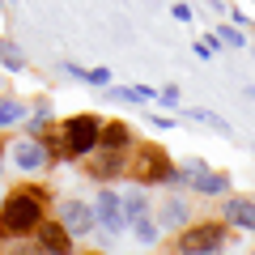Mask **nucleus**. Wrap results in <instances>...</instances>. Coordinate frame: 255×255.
<instances>
[{"instance_id": "nucleus-1", "label": "nucleus", "mask_w": 255, "mask_h": 255, "mask_svg": "<svg viewBox=\"0 0 255 255\" xmlns=\"http://www.w3.org/2000/svg\"><path fill=\"white\" fill-rule=\"evenodd\" d=\"M47 204H51V191L43 183H21V187L4 191L0 200V230L9 234V243H26L34 234V226L47 217Z\"/></svg>"}, {"instance_id": "nucleus-2", "label": "nucleus", "mask_w": 255, "mask_h": 255, "mask_svg": "<svg viewBox=\"0 0 255 255\" xmlns=\"http://www.w3.org/2000/svg\"><path fill=\"white\" fill-rule=\"evenodd\" d=\"M124 174L132 183H140V187H174V162L153 140H136L128 149V170Z\"/></svg>"}, {"instance_id": "nucleus-3", "label": "nucleus", "mask_w": 255, "mask_h": 255, "mask_svg": "<svg viewBox=\"0 0 255 255\" xmlns=\"http://www.w3.org/2000/svg\"><path fill=\"white\" fill-rule=\"evenodd\" d=\"M98 128H102V119L94 111L60 119L55 124V162H81L90 149H98Z\"/></svg>"}, {"instance_id": "nucleus-4", "label": "nucleus", "mask_w": 255, "mask_h": 255, "mask_svg": "<svg viewBox=\"0 0 255 255\" xmlns=\"http://www.w3.org/2000/svg\"><path fill=\"white\" fill-rule=\"evenodd\" d=\"M226 247H230V226L221 217L217 221L191 217L183 230H174V251H183V255H213V251H226Z\"/></svg>"}, {"instance_id": "nucleus-5", "label": "nucleus", "mask_w": 255, "mask_h": 255, "mask_svg": "<svg viewBox=\"0 0 255 255\" xmlns=\"http://www.w3.org/2000/svg\"><path fill=\"white\" fill-rule=\"evenodd\" d=\"M55 153L43 136H17V140H4V166L21 174V179H43L51 170Z\"/></svg>"}, {"instance_id": "nucleus-6", "label": "nucleus", "mask_w": 255, "mask_h": 255, "mask_svg": "<svg viewBox=\"0 0 255 255\" xmlns=\"http://www.w3.org/2000/svg\"><path fill=\"white\" fill-rule=\"evenodd\" d=\"M55 221L73 234V243H85V238L94 234V226H98V217H94V200H81V196H64V200H55Z\"/></svg>"}, {"instance_id": "nucleus-7", "label": "nucleus", "mask_w": 255, "mask_h": 255, "mask_svg": "<svg viewBox=\"0 0 255 255\" xmlns=\"http://www.w3.org/2000/svg\"><path fill=\"white\" fill-rule=\"evenodd\" d=\"M153 217H157V226H162L166 234L183 230L191 217H196V209H191V196H187V191H179V187H166L162 196L153 200Z\"/></svg>"}, {"instance_id": "nucleus-8", "label": "nucleus", "mask_w": 255, "mask_h": 255, "mask_svg": "<svg viewBox=\"0 0 255 255\" xmlns=\"http://www.w3.org/2000/svg\"><path fill=\"white\" fill-rule=\"evenodd\" d=\"M81 166H85V179H94V183H111V179H119V174L128 170V149H90V153L81 157Z\"/></svg>"}, {"instance_id": "nucleus-9", "label": "nucleus", "mask_w": 255, "mask_h": 255, "mask_svg": "<svg viewBox=\"0 0 255 255\" xmlns=\"http://www.w3.org/2000/svg\"><path fill=\"white\" fill-rule=\"evenodd\" d=\"M94 217H98V230H107V234H128V217H124V200H119V191L107 187L102 183L98 196H94Z\"/></svg>"}, {"instance_id": "nucleus-10", "label": "nucleus", "mask_w": 255, "mask_h": 255, "mask_svg": "<svg viewBox=\"0 0 255 255\" xmlns=\"http://www.w3.org/2000/svg\"><path fill=\"white\" fill-rule=\"evenodd\" d=\"M30 243H34V251H47V255H73V234H68V230H64L51 213L34 226Z\"/></svg>"}, {"instance_id": "nucleus-11", "label": "nucleus", "mask_w": 255, "mask_h": 255, "mask_svg": "<svg viewBox=\"0 0 255 255\" xmlns=\"http://www.w3.org/2000/svg\"><path fill=\"white\" fill-rule=\"evenodd\" d=\"M221 221L230 230H243V234H255V196H221Z\"/></svg>"}, {"instance_id": "nucleus-12", "label": "nucleus", "mask_w": 255, "mask_h": 255, "mask_svg": "<svg viewBox=\"0 0 255 255\" xmlns=\"http://www.w3.org/2000/svg\"><path fill=\"white\" fill-rule=\"evenodd\" d=\"M98 145H102V149H132V145H136V132H132L124 119H102Z\"/></svg>"}, {"instance_id": "nucleus-13", "label": "nucleus", "mask_w": 255, "mask_h": 255, "mask_svg": "<svg viewBox=\"0 0 255 255\" xmlns=\"http://www.w3.org/2000/svg\"><path fill=\"white\" fill-rule=\"evenodd\" d=\"M230 191V174L226 170H204L200 174V183H196V187H191V196H204V200H221V196H226Z\"/></svg>"}, {"instance_id": "nucleus-14", "label": "nucleus", "mask_w": 255, "mask_h": 255, "mask_svg": "<svg viewBox=\"0 0 255 255\" xmlns=\"http://www.w3.org/2000/svg\"><path fill=\"white\" fill-rule=\"evenodd\" d=\"M128 234L136 238L140 247H153L157 238H162V226H157V217H153V209H149V213H136V217L128 221Z\"/></svg>"}, {"instance_id": "nucleus-15", "label": "nucleus", "mask_w": 255, "mask_h": 255, "mask_svg": "<svg viewBox=\"0 0 255 255\" xmlns=\"http://www.w3.org/2000/svg\"><path fill=\"white\" fill-rule=\"evenodd\" d=\"M26 111H30V102L13 98V94H0V132H9V128H17L21 119H26Z\"/></svg>"}, {"instance_id": "nucleus-16", "label": "nucleus", "mask_w": 255, "mask_h": 255, "mask_svg": "<svg viewBox=\"0 0 255 255\" xmlns=\"http://www.w3.org/2000/svg\"><path fill=\"white\" fill-rule=\"evenodd\" d=\"M204 170H209V162H204V157H187V162H179V166H174V187L191 191L196 183H200Z\"/></svg>"}, {"instance_id": "nucleus-17", "label": "nucleus", "mask_w": 255, "mask_h": 255, "mask_svg": "<svg viewBox=\"0 0 255 255\" xmlns=\"http://www.w3.org/2000/svg\"><path fill=\"white\" fill-rule=\"evenodd\" d=\"M102 94H107V98H115V102H132V107L157 98V90H145V85H107Z\"/></svg>"}, {"instance_id": "nucleus-18", "label": "nucleus", "mask_w": 255, "mask_h": 255, "mask_svg": "<svg viewBox=\"0 0 255 255\" xmlns=\"http://www.w3.org/2000/svg\"><path fill=\"white\" fill-rule=\"evenodd\" d=\"M119 200H124V217H128V221L136 217V213H149V209H153V200H149V191L140 187V183H132Z\"/></svg>"}, {"instance_id": "nucleus-19", "label": "nucleus", "mask_w": 255, "mask_h": 255, "mask_svg": "<svg viewBox=\"0 0 255 255\" xmlns=\"http://www.w3.org/2000/svg\"><path fill=\"white\" fill-rule=\"evenodd\" d=\"M0 64H4L9 73H26V68H30V60L21 55V47L13 43L9 34H0Z\"/></svg>"}, {"instance_id": "nucleus-20", "label": "nucleus", "mask_w": 255, "mask_h": 255, "mask_svg": "<svg viewBox=\"0 0 255 255\" xmlns=\"http://www.w3.org/2000/svg\"><path fill=\"white\" fill-rule=\"evenodd\" d=\"M187 119H196V124H204V128H213V132H217V136H234V132H230V124H226V119H221L217 115V111H209V107H191L187 111Z\"/></svg>"}, {"instance_id": "nucleus-21", "label": "nucleus", "mask_w": 255, "mask_h": 255, "mask_svg": "<svg viewBox=\"0 0 255 255\" xmlns=\"http://www.w3.org/2000/svg\"><path fill=\"white\" fill-rule=\"evenodd\" d=\"M217 38H221V47H230V51H247V30L238 26V21H226V26H217Z\"/></svg>"}, {"instance_id": "nucleus-22", "label": "nucleus", "mask_w": 255, "mask_h": 255, "mask_svg": "<svg viewBox=\"0 0 255 255\" xmlns=\"http://www.w3.org/2000/svg\"><path fill=\"white\" fill-rule=\"evenodd\" d=\"M191 51L200 55V60H213V55L221 51V38H217V30H209L204 38H196V47H191Z\"/></svg>"}, {"instance_id": "nucleus-23", "label": "nucleus", "mask_w": 255, "mask_h": 255, "mask_svg": "<svg viewBox=\"0 0 255 255\" xmlns=\"http://www.w3.org/2000/svg\"><path fill=\"white\" fill-rule=\"evenodd\" d=\"M85 85H98V90H107V85H111V68H85Z\"/></svg>"}, {"instance_id": "nucleus-24", "label": "nucleus", "mask_w": 255, "mask_h": 255, "mask_svg": "<svg viewBox=\"0 0 255 255\" xmlns=\"http://www.w3.org/2000/svg\"><path fill=\"white\" fill-rule=\"evenodd\" d=\"M179 98H183V94H179V85H162L153 102H162V107H179Z\"/></svg>"}, {"instance_id": "nucleus-25", "label": "nucleus", "mask_w": 255, "mask_h": 255, "mask_svg": "<svg viewBox=\"0 0 255 255\" xmlns=\"http://www.w3.org/2000/svg\"><path fill=\"white\" fill-rule=\"evenodd\" d=\"M170 17H174V21H183V26H187V21H191V4H174V9H170Z\"/></svg>"}, {"instance_id": "nucleus-26", "label": "nucleus", "mask_w": 255, "mask_h": 255, "mask_svg": "<svg viewBox=\"0 0 255 255\" xmlns=\"http://www.w3.org/2000/svg\"><path fill=\"white\" fill-rule=\"evenodd\" d=\"M145 119H149L153 128H174V124H179V119H170V115H145Z\"/></svg>"}, {"instance_id": "nucleus-27", "label": "nucleus", "mask_w": 255, "mask_h": 255, "mask_svg": "<svg viewBox=\"0 0 255 255\" xmlns=\"http://www.w3.org/2000/svg\"><path fill=\"white\" fill-rule=\"evenodd\" d=\"M0 183H4V132H0Z\"/></svg>"}, {"instance_id": "nucleus-28", "label": "nucleus", "mask_w": 255, "mask_h": 255, "mask_svg": "<svg viewBox=\"0 0 255 255\" xmlns=\"http://www.w3.org/2000/svg\"><path fill=\"white\" fill-rule=\"evenodd\" d=\"M0 200H4V183H0Z\"/></svg>"}, {"instance_id": "nucleus-29", "label": "nucleus", "mask_w": 255, "mask_h": 255, "mask_svg": "<svg viewBox=\"0 0 255 255\" xmlns=\"http://www.w3.org/2000/svg\"><path fill=\"white\" fill-rule=\"evenodd\" d=\"M9 4H17V0H9Z\"/></svg>"}]
</instances>
